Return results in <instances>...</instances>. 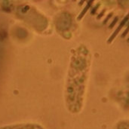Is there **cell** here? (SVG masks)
I'll return each instance as SVG.
<instances>
[{
    "instance_id": "1",
    "label": "cell",
    "mask_w": 129,
    "mask_h": 129,
    "mask_svg": "<svg viewBox=\"0 0 129 129\" xmlns=\"http://www.w3.org/2000/svg\"><path fill=\"white\" fill-rule=\"evenodd\" d=\"M0 129H45L42 125L36 122H19L0 126Z\"/></svg>"
},
{
    "instance_id": "2",
    "label": "cell",
    "mask_w": 129,
    "mask_h": 129,
    "mask_svg": "<svg viewBox=\"0 0 129 129\" xmlns=\"http://www.w3.org/2000/svg\"><path fill=\"white\" fill-rule=\"evenodd\" d=\"M116 129H129V120L119 122L116 126Z\"/></svg>"
}]
</instances>
